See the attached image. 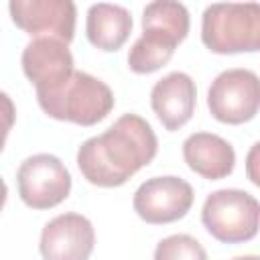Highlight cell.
I'll return each instance as SVG.
<instances>
[{
	"mask_svg": "<svg viewBox=\"0 0 260 260\" xmlns=\"http://www.w3.org/2000/svg\"><path fill=\"white\" fill-rule=\"evenodd\" d=\"M16 187L22 203L30 209H51L69 197L71 173L59 156L39 152L20 162Z\"/></svg>",
	"mask_w": 260,
	"mask_h": 260,
	"instance_id": "obj_7",
	"label": "cell"
},
{
	"mask_svg": "<svg viewBox=\"0 0 260 260\" xmlns=\"http://www.w3.org/2000/svg\"><path fill=\"white\" fill-rule=\"evenodd\" d=\"M16 122V106L6 91H0V152L4 150L8 132Z\"/></svg>",
	"mask_w": 260,
	"mask_h": 260,
	"instance_id": "obj_16",
	"label": "cell"
},
{
	"mask_svg": "<svg viewBox=\"0 0 260 260\" xmlns=\"http://www.w3.org/2000/svg\"><path fill=\"white\" fill-rule=\"evenodd\" d=\"M8 12L12 22L35 37H53L71 43L75 35L77 8L71 0H10Z\"/></svg>",
	"mask_w": 260,
	"mask_h": 260,
	"instance_id": "obj_9",
	"label": "cell"
},
{
	"mask_svg": "<svg viewBox=\"0 0 260 260\" xmlns=\"http://www.w3.org/2000/svg\"><path fill=\"white\" fill-rule=\"evenodd\" d=\"M209 114L228 126H240L256 118L260 108V81L256 71L232 67L221 71L207 89Z\"/></svg>",
	"mask_w": 260,
	"mask_h": 260,
	"instance_id": "obj_6",
	"label": "cell"
},
{
	"mask_svg": "<svg viewBox=\"0 0 260 260\" xmlns=\"http://www.w3.org/2000/svg\"><path fill=\"white\" fill-rule=\"evenodd\" d=\"M158 152L152 126L138 114H122L108 130L81 142L75 162L83 179L95 187H120Z\"/></svg>",
	"mask_w": 260,
	"mask_h": 260,
	"instance_id": "obj_1",
	"label": "cell"
},
{
	"mask_svg": "<svg viewBox=\"0 0 260 260\" xmlns=\"http://www.w3.org/2000/svg\"><path fill=\"white\" fill-rule=\"evenodd\" d=\"M191 16L185 4L156 0L142 10V35L128 51V67L138 75L154 73L165 67L175 49L187 39Z\"/></svg>",
	"mask_w": 260,
	"mask_h": 260,
	"instance_id": "obj_2",
	"label": "cell"
},
{
	"mask_svg": "<svg viewBox=\"0 0 260 260\" xmlns=\"http://www.w3.org/2000/svg\"><path fill=\"white\" fill-rule=\"evenodd\" d=\"M201 43L215 55L256 53L260 49V4L217 2L205 6Z\"/></svg>",
	"mask_w": 260,
	"mask_h": 260,
	"instance_id": "obj_4",
	"label": "cell"
},
{
	"mask_svg": "<svg viewBox=\"0 0 260 260\" xmlns=\"http://www.w3.org/2000/svg\"><path fill=\"white\" fill-rule=\"evenodd\" d=\"M183 158L187 167L207 181H219L234 173L236 150L219 134L193 132L183 142Z\"/></svg>",
	"mask_w": 260,
	"mask_h": 260,
	"instance_id": "obj_13",
	"label": "cell"
},
{
	"mask_svg": "<svg viewBox=\"0 0 260 260\" xmlns=\"http://www.w3.org/2000/svg\"><path fill=\"white\" fill-rule=\"evenodd\" d=\"M150 106L165 130L175 132L183 128L195 114L197 87L189 73L171 71L160 77L150 91Z\"/></svg>",
	"mask_w": 260,
	"mask_h": 260,
	"instance_id": "obj_12",
	"label": "cell"
},
{
	"mask_svg": "<svg viewBox=\"0 0 260 260\" xmlns=\"http://www.w3.org/2000/svg\"><path fill=\"white\" fill-rule=\"evenodd\" d=\"M6 199H8V187H6L4 179L0 177V211H2V207H4V203H6Z\"/></svg>",
	"mask_w": 260,
	"mask_h": 260,
	"instance_id": "obj_18",
	"label": "cell"
},
{
	"mask_svg": "<svg viewBox=\"0 0 260 260\" xmlns=\"http://www.w3.org/2000/svg\"><path fill=\"white\" fill-rule=\"evenodd\" d=\"M195 201L191 183L175 175L146 179L132 197V209L150 225H165L183 219Z\"/></svg>",
	"mask_w": 260,
	"mask_h": 260,
	"instance_id": "obj_8",
	"label": "cell"
},
{
	"mask_svg": "<svg viewBox=\"0 0 260 260\" xmlns=\"http://www.w3.org/2000/svg\"><path fill=\"white\" fill-rule=\"evenodd\" d=\"M37 102L49 118L77 126H95L116 104L114 91L108 83L77 69L59 89L37 95Z\"/></svg>",
	"mask_w": 260,
	"mask_h": 260,
	"instance_id": "obj_3",
	"label": "cell"
},
{
	"mask_svg": "<svg viewBox=\"0 0 260 260\" xmlns=\"http://www.w3.org/2000/svg\"><path fill=\"white\" fill-rule=\"evenodd\" d=\"M154 260H207V252L193 236L171 234L156 244Z\"/></svg>",
	"mask_w": 260,
	"mask_h": 260,
	"instance_id": "obj_15",
	"label": "cell"
},
{
	"mask_svg": "<svg viewBox=\"0 0 260 260\" xmlns=\"http://www.w3.org/2000/svg\"><path fill=\"white\" fill-rule=\"evenodd\" d=\"M258 142H254L252 144V150L248 152V177H250V181L254 183V185H260V181H258V173L254 171V167H256V156H258Z\"/></svg>",
	"mask_w": 260,
	"mask_h": 260,
	"instance_id": "obj_17",
	"label": "cell"
},
{
	"mask_svg": "<svg viewBox=\"0 0 260 260\" xmlns=\"http://www.w3.org/2000/svg\"><path fill=\"white\" fill-rule=\"evenodd\" d=\"M20 65L37 95L59 89L75 71L69 45L53 37H35L24 47Z\"/></svg>",
	"mask_w": 260,
	"mask_h": 260,
	"instance_id": "obj_10",
	"label": "cell"
},
{
	"mask_svg": "<svg viewBox=\"0 0 260 260\" xmlns=\"http://www.w3.org/2000/svg\"><path fill=\"white\" fill-rule=\"evenodd\" d=\"M93 248V223L75 211L61 213L47 221L39 238V252L43 260H89Z\"/></svg>",
	"mask_w": 260,
	"mask_h": 260,
	"instance_id": "obj_11",
	"label": "cell"
},
{
	"mask_svg": "<svg viewBox=\"0 0 260 260\" xmlns=\"http://www.w3.org/2000/svg\"><path fill=\"white\" fill-rule=\"evenodd\" d=\"M201 223L217 242H250L258 234L260 203L244 189H217L203 201Z\"/></svg>",
	"mask_w": 260,
	"mask_h": 260,
	"instance_id": "obj_5",
	"label": "cell"
},
{
	"mask_svg": "<svg viewBox=\"0 0 260 260\" xmlns=\"http://www.w3.org/2000/svg\"><path fill=\"white\" fill-rule=\"evenodd\" d=\"M132 32V14L122 4L98 2L87 8L85 16V35L87 41L104 51L116 53L124 47Z\"/></svg>",
	"mask_w": 260,
	"mask_h": 260,
	"instance_id": "obj_14",
	"label": "cell"
},
{
	"mask_svg": "<svg viewBox=\"0 0 260 260\" xmlns=\"http://www.w3.org/2000/svg\"><path fill=\"white\" fill-rule=\"evenodd\" d=\"M232 260H260L256 254H246V256H236V258H232Z\"/></svg>",
	"mask_w": 260,
	"mask_h": 260,
	"instance_id": "obj_19",
	"label": "cell"
}]
</instances>
